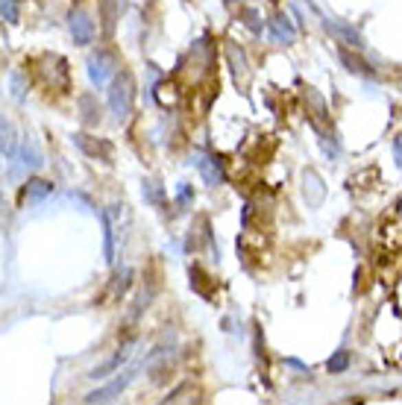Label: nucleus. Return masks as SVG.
I'll return each mask as SVG.
<instances>
[{"instance_id":"obj_1","label":"nucleus","mask_w":402,"mask_h":405,"mask_svg":"<svg viewBox=\"0 0 402 405\" xmlns=\"http://www.w3.org/2000/svg\"><path fill=\"white\" fill-rule=\"evenodd\" d=\"M133 103H135V80L129 71H121L112 76L109 83V109L118 120H126L129 112H133Z\"/></svg>"},{"instance_id":"obj_2","label":"nucleus","mask_w":402,"mask_h":405,"mask_svg":"<svg viewBox=\"0 0 402 405\" xmlns=\"http://www.w3.org/2000/svg\"><path fill=\"white\" fill-rule=\"evenodd\" d=\"M115 68H118V62H115V56L109 50H97V53L89 56V76H91V83L97 85V89L112 80Z\"/></svg>"},{"instance_id":"obj_3","label":"nucleus","mask_w":402,"mask_h":405,"mask_svg":"<svg viewBox=\"0 0 402 405\" xmlns=\"http://www.w3.org/2000/svg\"><path fill=\"white\" fill-rule=\"evenodd\" d=\"M68 27H71V36H74V45H91L94 41V21L91 15L85 12V9H71V15H68Z\"/></svg>"},{"instance_id":"obj_4","label":"nucleus","mask_w":402,"mask_h":405,"mask_svg":"<svg viewBox=\"0 0 402 405\" xmlns=\"http://www.w3.org/2000/svg\"><path fill=\"white\" fill-rule=\"evenodd\" d=\"M133 379H135V370H124V373H121V376H115L112 382H109V385L97 388V391H91V393H85L82 399L89 402V405H94V402H112V399L118 397V393H124V391H126V385H129Z\"/></svg>"},{"instance_id":"obj_5","label":"nucleus","mask_w":402,"mask_h":405,"mask_svg":"<svg viewBox=\"0 0 402 405\" xmlns=\"http://www.w3.org/2000/svg\"><path fill=\"white\" fill-rule=\"evenodd\" d=\"M74 141H77V147L85 153V156H91L97 162H112V144H109L106 138H91L85 133H77Z\"/></svg>"},{"instance_id":"obj_6","label":"nucleus","mask_w":402,"mask_h":405,"mask_svg":"<svg viewBox=\"0 0 402 405\" xmlns=\"http://www.w3.org/2000/svg\"><path fill=\"white\" fill-rule=\"evenodd\" d=\"M50 194H53V182H47V179H27L24 188H21V194H18V203L21 206H36V203H41Z\"/></svg>"},{"instance_id":"obj_7","label":"nucleus","mask_w":402,"mask_h":405,"mask_svg":"<svg viewBox=\"0 0 402 405\" xmlns=\"http://www.w3.org/2000/svg\"><path fill=\"white\" fill-rule=\"evenodd\" d=\"M194 168L203 173L205 185H212V188H214V185H223V179H226L221 162L212 159V156H203V153H197V156H194Z\"/></svg>"},{"instance_id":"obj_8","label":"nucleus","mask_w":402,"mask_h":405,"mask_svg":"<svg viewBox=\"0 0 402 405\" xmlns=\"http://www.w3.org/2000/svg\"><path fill=\"white\" fill-rule=\"evenodd\" d=\"M326 30H329L332 36L341 41V45H350V47H355V50L364 47V39L358 36V30L350 27V24H341V21H326Z\"/></svg>"},{"instance_id":"obj_9","label":"nucleus","mask_w":402,"mask_h":405,"mask_svg":"<svg viewBox=\"0 0 402 405\" xmlns=\"http://www.w3.org/2000/svg\"><path fill=\"white\" fill-rule=\"evenodd\" d=\"M302 182H306V200H309V206H311V209H317V206L323 203V197H326L323 179L314 171H309L306 177H302Z\"/></svg>"},{"instance_id":"obj_10","label":"nucleus","mask_w":402,"mask_h":405,"mask_svg":"<svg viewBox=\"0 0 402 405\" xmlns=\"http://www.w3.org/2000/svg\"><path fill=\"white\" fill-rule=\"evenodd\" d=\"M141 194H144V200L153 206V209L165 212L168 209V200H165V188L156 182V179H144V188H141Z\"/></svg>"},{"instance_id":"obj_11","label":"nucleus","mask_w":402,"mask_h":405,"mask_svg":"<svg viewBox=\"0 0 402 405\" xmlns=\"http://www.w3.org/2000/svg\"><path fill=\"white\" fill-rule=\"evenodd\" d=\"M18 159H21V168H24V171H36V168L41 165V153H38V147H36V141L27 138L24 144H21Z\"/></svg>"},{"instance_id":"obj_12","label":"nucleus","mask_w":402,"mask_h":405,"mask_svg":"<svg viewBox=\"0 0 402 405\" xmlns=\"http://www.w3.org/2000/svg\"><path fill=\"white\" fill-rule=\"evenodd\" d=\"M270 30H273V39L279 41V45H291V41H294V27L288 24L285 15H276L273 21H270Z\"/></svg>"},{"instance_id":"obj_13","label":"nucleus","mask_w":402,"mask_h":405,"mask_svg":"<svg viewBox=\"0 0 402 405\" xmlns=\"http://www.w3.org/2000/svg\"><path fill=\"white\" fill-rule=\"evenodd\" d=\"M124 361H126V349H121V353H115V355L109 358V361H103V364H97V367L91 370L89 376H91V379H106L109 373H115V370L121 367Z\"/></svg>"},{"instance_id":"obj_14","label":"nucleus","mask_w":402,"mask_h":405,"mask_svg":"<svg viewBox=\"0 0 402 405\" xmlns=\"http://www.w3.org/2000/svg\"><path fill=\"white\" fill-rule=\"evenodd\" d=\"M80 106H82V120H85V124H89V127L100 124V106H97V100H94L91 94H82L80 97Z\"/></svg>"},{"instance_id":"obj_15","label":"nucleus","mask_w":402,"mask_h":405,"mask_svg":"<svg viewBox=\"0 0 402 405\" xmlns=\"http://www.w3.org/2000/svg\"><path fill=\"white\" fill-rule=\"evenodd\" d=\"M100 217H103V253H106V261H115V229H112V217H109V212H103Z\"/></svg>"},{"instance_id":"obj_16","label":"nucleus","mask_w":402,"mask_h":405,"mask_svg":"<svg viewBox=\"0 0 402 405\" xmlns=\"http://www.w3.org/2000/svg\"><path fill=\"white\" fill-rule=\"evenodd\" d=\"M341 62L346 65V71H353V74H361V76H373V71L367 68V62L361 56H353L350 50H341Z\"/></svg>"},{"instance_id":"obj_17","label":"nucleus","mask_w":402,"mask_h":405,"mask_svg":"<svg viewBox=\"0 0 402 405\" xmlns=\"http://www.w3.org/2000/svg\"><path fill=\"white\" fill-rule=\"evenodd\" d=\"M0 18L6 24H18L21 21V3L18 0H0Z\"/></svg>"},{"instance_id":"obj_18","label":"nucleus","mask_w":402,"mask_h":405,"mask_svg":"<svg viewBox=\"0 0 402 405\" xmlns=\"http://www.w3.org/2000/svg\"><path fill=\"white\" fill-rule=\"evenodd\" d=\"M326 367H329V373H344V370L350 367V355H346L344 349H341V353H335V355L329 358V364H326Z\"/></svg>"},{"instance_id":"obj_19","label":"nucleus","mask_w":402,"mask_h":405,"mask_svg":"<svg viewBox=\"0 0 402 405\" xmlns=\"http://www.w3.org/2000/svg\"><path fill=\"white\" fill-rule=\"evenodd\" d=\"M129 282H133V270H129V267H124L121 273H118V282H115V297H124V294H126V288H129Z\"/></svg>"},{"instance_id":"obj_20","label":"nucleus","mask_w":402,"mask_h":405,"mask_svg":"<svg viewBox=\"0 0 402 405\" xmlns=\"http://www.w3.org/2000/svg\"><path fill=\"white\" fill-rule=\"evenodd\" d=\"M241 18H244V24L253 30V32H262V21H258L256 9H241Z\"/></svg>"},{"instance_id":"obj_21","label":"nucleus","mask_w":402,"mask_h":405,"mask_svg":"<svg viewBox=\"0 0 402 405\" xmlns=\"http://www.w3.org/2000/svg\"><path fill=\"white\" fill-rule=\"evenodd\" d=\"M103 15H106V32H112L115 30V21H118L115 0H103Z\"/></svg>"},{"instance_id":"obj_22","label":"nucleus","mask_w":402,"mask_h":405,"mask_svg":"<svg viewBox=\"0 0 402 405\" xmlns=\"http://www.w3.org/2000/svg\"><path fill=\"white\" fill-rule=\"evenodd\" d=\"M191 200H194V191H191V185H186V182H182L179 188H177V203H179V206H188Z\"/></svg>"},{"instance_id":"obj_23","label":"nucleus","mask_w":402,"mask_h":405,"mask_svg":"<svg viewBox=\"0 0 402 405\" xmlns=\"http://www.w3.org/2000/svg\"><path fill=\"white\" fill-rule=\"evenodd\" d=\"M394 156H397V162H402V135L397 138V144H394Z\"/></svg>"},{"instance_id":"obj_24","label":"nucleus","mask_w":402,"mask_h":405,"mask_svg":"<svg viewBox=\"0 0 402 405\" xmlns=\"http://www.w3.org/2000/svg\"><path fill=\"white\" fill-rule=\"evenodd\" d=\"M226 3H235V0H226Z\"/></svg>"}]
</instances>
